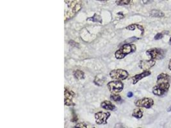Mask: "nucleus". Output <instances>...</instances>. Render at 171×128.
<instances>
[{
  "instance_id": "13",
  "label": "nucleus",
  "mask_w": 171,
  "mask_h": 128,
  "mask_svg": "<svg viewBox=\"0 0 171 128\" xmlns=\"http://www.w3.org/2000/svg\"><path fill=\"white\" fill-rule=\"evenodd\" d=\"M101 106L105 110H114L115 109V106L109 101H105L101 104Z\"/></svg>"
},
{
  "instance_id": "2",
  "label": "nucleus",
  "mask_w": 171,
  "mask_h": 128,
  "mask_svg": "<svg viewBox=\"0 0 171 128\" xmlns=\"http://www.w3.org/2000/svg\"><path fill=\"white\" fill-rule=\"evenodd\" d=\"M136 46L133 44H126L121 46L115 53V57L117 59H123L127 55L134 53L136 51Z\"/></svg>"
},
{
  "instance_id": "8",
  "label": "nucleus",
  "mask_w": 171,
  "mask_h": 128,
  "mask_svg": "<svg viewBox=\"0 0 171 128\" xmlns=\"http://www.w3.org/2000/svg\"><path fill=\"white\" fill-rule=\"evenodd\" d=\"M110 116L109 112L99 111L95 114L96 122L97 124H105L107 123V120Z\"/></svg>"
},
{
  "instance_id": "22",
  "label": "nucleus",
  "mask_w": 171,
  "mask_h": 128,
  "mask_svg": "<svg viewBox=\"0 0 171 128\" xmlns=\"http://www.w3.org/2000/svg\"><path fill=\"white\" fill-rule=\"evenodd\" d=\"M75 127H87V124L85 123H79V124H78Z\"/></svg>"
},
{
  "instance_id": "15",
  "label": "nucleus",
  "mask_w": 171,
  "mask_h": 128,
  "mask_svg": "<svg viewBox=\"0 0 171 128\" xmlns=\"http://www.w3.org/2000/svg\"><path fill=\"white\" fill-rule=\"evenodd\" d=\"M150 15L153 17H157V18H161L165 16L164 12H162L160 10H153L151 11Z\"/></svg>"
},
{
  "instance_id": "9",
  "label": "nucleus",
  "mask_w": 171,
  "mask_h": 128,
  "mask_svg": "<svg viewBox=\"0 0 171 128\" xmlns=\"http://www.w3.org/2000/svg\"><path fill=\"white\" fill-rule=\"evenodd\" d=\"M64 97L65 105L68 106H74L75 104L73 103V99L75 97V93L72 90H69L67 89H65Z\"/></svg>"
},
{
  "instance_id": "28",
  "label": "nucleus",
  "mask_w": 171,
  "mask_h": 128,
  "mask_svg": "<svg viewBox=\"0 0 171 128\" xmlns=\"http://www.w3.org/2000/svg\"><path fill=\"white\" fill-rule=\"evenodd\" d=\"M99 1H107V0H99Z\"/></svg>"
},
{
  "instance_id": "14",
  "label": "nucleus",
  "mask_w": 171,
  "mask_h": 128,
  "mask_svg": "<svg viewBox=\"0 0 171 128\" xmlns=\"http://www.w3.org/2000/svg\"><path fill=\"white\" fill-rule=\"evenodd\" d=\"M127 30H131V31H133L135 30H136V29H138V30H139L141 31V35H143L144 33V28L142 26H141L140 25H137V24H133V25H131L126 27Z\"/></svg>"
},
{
  "instance_id": "24",
  "label": "nucleus",
  "mask_w": 171,
  "mask_h": 128,
  "mask_svg": "<svg viewBox=\"0 0 171 128\" xmlns=\"http://www.w3.org/2000/svg\"><path fill=\"white\" fill-rule=\"evenodd\" d=\"M153 1V0H142L143 4H145V5L151 3H152Z\"/></svg>"
},
{
  "instance_id": "1",
  "label": "nucleus",
  "mask_w": 171,
  "mask_h": 128,
  "mask_svg": "<svg viewBox=\"0 0 171 128\" xmlns=\"http://www.w3.org/2000/svg\"><path fill=\"white\" fill-rule=\"evenodd\" d=\"M66 2V4L68 6V9L65 13L66 21L72 18L81 8V3L80 0H67Z\"/></svg>"
},
{
  "instance_id": "19",
  "label": "nucleus",
  "mask_w": 171,
  "mask_h": 128,
  "mask_svg": "<svg viewBox=\"0 0 171 128\" xmlns=\"http://www.w3.org/2000/svg\"><path fill=\"white\" fill-rule=\"evenodd\" d=\"M87 21H94V22H99L100 23H101L102 22L101 18L97 14H94L93 17L87 19Z\"/></svg>"
},
{
  "instance_id": "29",
  "label": "nucleus",
  "mask_w": 171,
  "mask_h": 128,
  "mask_svg": "<svg viewBox=\"0 0 171 128\" xmlns=\"http://www.w3.org/2000/svg\"><path fill=\"white\" fill-rule=\"evenodd\" d=\"M169 42H171V37H170V41H169Z\"/></svg>"
},
{
  "instance_id": "7",
  "label": "nucleus",
  "mask_w": 171,
  "mask_h": 128,
  "mask_svg": "<svg viewBox=\"0 0 171 128\" xmlns=\"http://www.w3.org/2000/svg\"><path fill=\"white\" fill-rule=\"evenodd\" d=\"M135 105L137 107H143L149 109L151 108L154 105V101L153 99L149 97H144L141 99H138L135 101Z\"/></svg>"
},
{
  "instance_id": "26",
  "label": "nucleus",
  "mask_w": 171,
  "mask_h": 128,
  "mask_svg": "<svg viewBox=\"0 0 171 128\" xmlns=\"http://www.w3.org/2000/svg\"><path fill=\"white\" fill-rule=\"evenodd\" d=\"M168 67H169V70L171 71V59L169 61V66H168Z\"/></svg>"
},
{
  "instance_id": "10",
  "label": "nucleus",
  "mask_w": 171,
  "mask_h": 128,
  "mask_svg": "<svg viewBox=\"0 0 171 128\" xmlns=\"http://www.w3.org/2000/svg\"><path fill=\"white\" fill-rule=\"evenodd\" d=\"M155 64L156 61L154 60L149 59L148 60H142L140 62L139 67L144 71H149L151 68L155 65Z\"/></svg>"
},
{
  "instance_id": "11",
  "label": "nucleus",
  "mask_w": 171,
  "mask_h": 128,
  "mask_svg": "<svg viewBox=\"0 0 171 128\" xmlns=\"http://www.w3.org/2000/svg\"><path fill=\"white\" fill-rule=\"evenodd\" d=\"M151 73L149 71H144L143 73H142L136 74V75L134 76L132 78L133 85L137 84L138 81H140V80L142 79H143L144 78H146V77L151 75Z\"/></svg>"
},
{
  "instance_id": "21",
  "label": "nucleus",
  "mask_w": 171,
  "mask_h": 128,
  "mask_svg": "<svg viewBox=\"0 0 171 128\" xmlns=\"http://www.w3.org/2000/svg\"><path fill=\"white\" fill-rule=\"evenodd\" d=\"M164 34L163 33H157L155 36H154V40H160V39H162L163 37H164Z\"/></svg>"
},
{
  "instance_id": "30",
  "label": "nucleus",
  "mask_w": 171,
  "mask_h": 128,
  "mask_svg": "<svg viewBox=\"0 0 171 128\" xmlns=\"http://www.w3.org/2000/svg\"><path fill=\"white\" fill-rule=\"evenodd\" d=\"M167 1H168V0H167Z\"/></svg>"
},
{
  "instance_id": "17",
  "label": "nucleus",
  "mask_w": 171,
  "mask_h": 128,
  "mask_svg": "<svg viewBox=\"0 0 171 128\" xmlns=\"http://www.w3.org/2000/svg\"><path fill=\"white\" fill-rule=\"evenodd\" d=\"M74 76L75 77V78H76L77 79H83L85 78V74H84L82 71L77 69V70H76L74 72Z\"/></svg>"
},
{
  "instance_id": "20",
  "label": "nucleus",
  "mask_w": 171,
  "mask_h": 128,
  "mask_svg": "<svg viewBox=\"0 0 171 128\" xmlns=\"http://www.w3.org/2000/svg\"><path fill=\"white\" fill-rule=\"evenodd\" d=\"M110 99L112 100H113L115 102H118V101H121V97L120 95L116 94V93H113L110 95Z\"/></svg>"
},
{
  "instance_id": "18",
  "label": "nucleus",
  "mask_w": 171,
  "mask_h": 128,
  "mask_svg": "<svg viewBox=\"0 0 171 128\" xmlns=\"http://www.w3.org/2000/svg\"><path fill=\"white\" fill-rule=\"evenodd\" d=\"M133 1V0H117L116 3L117 5H120V6H122V5H127L131 3Z\"/></svg>"
},
{
  "instance_id": "27",
  "label": "nucleus",
  "mask_w": 171,
  "mask_h": 128,
  "mask_svg": "<svg viewBox=\"0 0 171 128\" xmlns=\"http://www.w3.org/2000/svg\"><path fill=\"white\" fill-rule=\"evenodd\" d=\"M167 111L168 112H169V111H171V105H170V107L167 109Z\"/></svg>"
},
{
  "instance_id": "3",
  "label": "nucleus",
  "mask_w": 171,
  "mask_h": 128,
  "mask_svg": "<svg viewBox=\"0 0 171 128\" xmlns=\"http://www.w3.org/2000/svg\"><path fill=\"white\" fill-rule=\"evenodd\" d=\"M146 54L150 57L151 60H162L165 57V52L160 48H152L146 51Z\"/></svg>"
},
{
  "instance_id": "5",
  "label": "nucleus",
  "mask_w": 171,
  "mask_h": 128,
  "mask_svg": "<svg viewBox=\"0 0 171 128\" xmlns=\"http://www.w3.org/2000/svg\"><path fill=\"white\" fill-rule=\"evenodd\" d=\"M129 76V73L124 69H118L112 71L110 73V76L111 78L119 81H123L126 79Z\"/></svg>"
},
{
  "instance_id": "12",
  "label": "nucleus",
  "mask_w": 171,
  "mask_h": 128,
  "mask_svg": "<svg viewBox=\"0 0 171 128\" xmlns=\"http://www.w3.org/2000/svg\"><path fill=\"white\" fill-rule=\"evenodd\" d=\"M157 83H171V76L166 73H161L157 77Z\"/></svg>"
},
{
  "instance_id": "4",
  "label": "nucleus",
  "mask_w": 171,
  "mask_h": 128,
  "mask_svg": "<svg viewBox=\"0 0 171 128\" xmlns=\"http://www.w3.org/2000/svg\"><path fill=\"white\" fill-rule=\"evenodd\" d=\"M170 86V83H158L153 89V94L157 96H162L168 92Z\"/></svg>"
},
{
  "instance_id": "6",
  "label": "nucleus",
  "mask_w": 171,
  "mask_h": 128,
  "mask_svg": "<svg viewBox=\"0 0 171 128\" xmlns=\"http://www.w3.org/2000/svg\"><path fill=\"white\" fill-rule=\"evenodd\" d=\"M107 87L110 92L119 93L123 90L124 84L119 80H115V81H112L108 83Z\"/></svg>"
},
{
  "instance_id": "25",
  "label": "nucleus",
  "mask_w": 171,
  "mask_h": 128,
  "mask_svg": "<svg viewBox=\"0 0 171 128\" xmlns=\"http://www.w3.org/2000/svg\"><path fill=\"white\" fill-rule=\"evenodd\" d=\"M133 93L131 92H129L127 93V97H133Z\"/></svg>"
},
{
  "instance_id": "16",
  "label": "nucleus",
  "mask_w": 171,
  "mask_h": 128,
  "mask_svg": "<svg viewBox=\"0 0 171 128\" xmlns=\"http://www.w3.org/2000/svg\"><path fill=\"white\" fill-rule=\"evenodd\" d=\"M143 112L141 108H136L133 111L132 115L137 119H141L143 117Z\"/></svg>"
},
{
  "instance_id": "23",
  "label": "nucleus",
  "mask_w": 171,
  "mask_h": 128,
  "mask_svg": "<svg viewBox=\"0 0 171 128\" xmlns=\"http://www.w3.org/2000/svg\"><path fill=\"white\" fill-rule=\"evenodd\" d=\"M72 115H72V118L71 119L72 120L71 121H72V122H76L78 121V117H77V115L74 113V112H73V114Z\"/></svg>"
}]
</instances>
